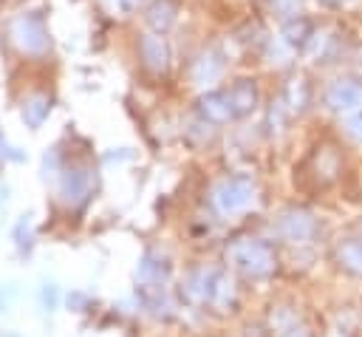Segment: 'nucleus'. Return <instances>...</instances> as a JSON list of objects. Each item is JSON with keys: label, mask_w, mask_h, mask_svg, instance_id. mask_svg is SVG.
Returning a JSON list of instances; mask_svg holds the SVG:
<instances>
[{"label": "nucleus", "mask_w": 362, "mask_h": 337, "mask_svg": "<svg viewBox=\"0 0 362 337\" xmlns=\"http://www.w3.org/2000/svg\"><path fill=\"white\" fill-rule=\"evenodd\" d=\"M175 17V3L173 0H158L153 8H150V23L153 25H170Z\"/></svg>", "instance_id": "f03ea898"}, {"label": "nucleus", "mask_w": 362, "mask_h": 337, "mask_svg": "<svg viewBox=\"0 0 362 337\" xmlns=\"http://www.w3.org/2000/svg\"><path fill=\"white\" fill-rule=\"evenodd\" d=\"M17 34H23V37H20L23 45H31V40H40V42H42V37H45L40 17H23V20H17ZM31 48H34V45H31Z\"/></svg>", "instance_id": "f257e3e1"}]
</instances>
